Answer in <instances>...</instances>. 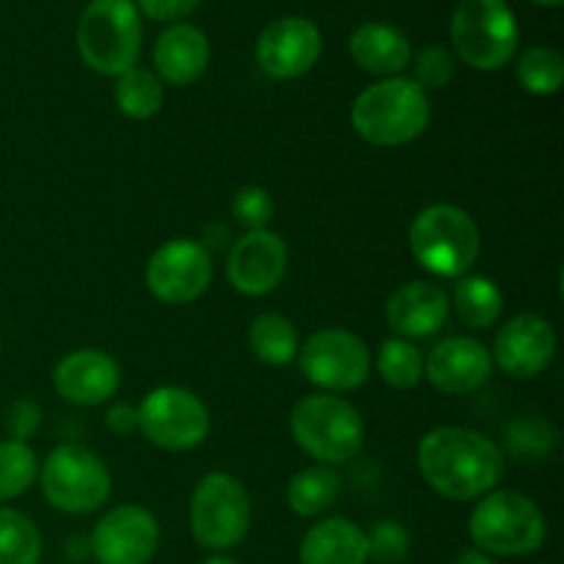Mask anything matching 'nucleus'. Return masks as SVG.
Segmentation results:
<instances>
[{"mask_svg":"<svg viewBox=\"0 0 564 564\" xmlns=\"http://www.w3.org/2000/svg\"><path fill=\"white\" fill-rule=\"evenodd\" d=\"M419 468L433 490L455 501H471L496 488L505 460L494 441L474 430L438 427L419 444Z\"/></svg>","mask_w":564,"mask_h":564,"instance_id":"nucleus-1","label":"nucleus"},{"mask_svg":"<svg viewBox=\"0 0 564 564\" xmlns=\"http://www.w3.org/2000/svg\"><path fill=\"white\" fill-rule=\"evenodd\" d=\"M430 121V99L408 77H389L352 102V127L375 147H402L424 132Z\"/></svg>","mask_w":564,"mask_h":564,"instance_id":"nucleus-2","label":"nucleus"},{"mask_svg":"<svg viewBox=\"0 0 564 564\" xmlns=\"http://www.w3.org/2000/svg\"><path fill=\"white\" fill-rule=\"evenodd\" d=\"M141 14L132 0H91L77 22V50L99 75H124L141 53Z\"/></svg>","mask_w":564,"mask_h":564,"instance_id":"nucleus-3","label":"nucleus"},{"mask_svg":"<svg viewBox=\"0 0 564 564\" xmlns=\"http://www.w3.org/2000/svg\"><path fill=\"white\" fill-rule=\"evenodd\" d=\"M411 253L441 279H460L479 257V229L468 213L452 204L422 209L411 226Z\"/></svg>","mask_w":564,"mask_h":564,"instance_id":"nucleus-4","label":"nucleus"},{"mask_svg":"<svg viewBox=\"0 0 564 564\" xmlns=\"http://www.w3.org/2000/svg\"><path fill=\"white\" fill-rule=\"evenodd\" d=\"M468 532L485 554L527 556L543 545L545 518L527 496L516 490H496L474 507Z\"/></svg>","mask_w":564,"mask_h":564,"instance_id":"nucleus-5","label":"nucleus"},{"mask_svg":"<svg viewBox=\"0 0 564 564\" xmlns=\"http://www.w3.org/2000/svg\"><path fill=\"white\" fill-rule=\"evenodd\" d=\"M292 438L314 460L336 466L361 449L364 419L341 397L312 394L292 411Z\"/></svg>","mask_w":564,"mask_h":564,"instance_id":"nucleus-6","label":"nucleus"},{"mask_svg":"<svg viewBox=\"0 0 564 564\" xmlns=\"http://www.w3.org/2000/svg\"><path fill=\"white\" fill-rule=\"evenodd\" d=\"M457 55L474 69H499L518 50V22L505 0H463L452 17Z\"/></svg>","mask_w":564,"mask_h":564,"instance_id":"nucleus-7","label":"nucleus"},{"mask_svg":"<svg viewBox=\"0 0 564 564\" xmlns=\"http://www.w3.org/2000/svg\"><path fill=\"white\" fill-rule=\"evenodd\" d=\"M251 527V499L229 474H207L193 490L191 529L198 545L229 551L242 543Z\"/></svg>","mask_w":564,"mask_h":564,"instance_id":"nucleus-8","label":"nucleus"},{"mask_svg":"<svg viewBox=\"0 0 564 564\" xmlns=\"http://www.w3.org/2000/svg\"><path fill=\"white\" fill-rule=\"evenodd\" d=\"M42 494L55 510L86 516L110 496V474L97 455L83 446H58L42 466Z\"/></svg>","mask_w":564,"mask_h":564,"instance_id":"nucleus-9","label":"nucleus"},{"mask_svg":"<svg viewBox=\"0 0 564 564\" xmlns=\"http://www.w3.org/2000/svg\"><path fill=\"white\" fill-rule=\"evenodd\" d=\"M138 430L169 452H187L209 433L207 405L176 386H160L138 408Z\"/></svg>","mask_w":564,"mask_h":564,"instance_id":"nucleus-10","label":"nucleus"},{"mask_svg":"<svg viewBox=\"0 0 564 564\" xmlns=\"http://www.w3.org/2000/svg\"><path fill=\"white\" fill-rule=\"evenodd\" d=\"M301 372L317 389L352 391L369 378V350L350 330H317L301 350Z\"/></svg>","mask_w":564,"mask_h":564,"instance_id":"nucleus-11","label":"nucleus"},{"mask_svg":"<svg viewBox=\"0 0 564 564\" xmlns=\"http://www.w3.org/2000/svg\"><path fill=\"white\" fill-rule=\"evenodd\" d=\"M213 281V257L202 242L174 240L154 251L147 264V286L169 306L196 301Z\"/></svg>","mask_w":564,"mask_h":564,"instance_id":"nucleus-12","label":"nucleus"},{"mask_svg":"<svg viewBox=\"0 0 564 564\" xmlns=\"http://www.w3.org/2000/svg\"><path fill=\"white\" fill-rule=\"evenodd\" d=\"M160 543L158 521L138 505H121L94 527L91 554L102 564H147Z\"/></svg>","mask_w":564,"mask_h":564,"instance_id":"nucleus-13","label":"nucleus"},{"mask_svg":"<svg viewBox=\"0 0 564 564\" xmlns=\"http://www.w3.org/2000/svg\"><path fill=\"white\" fill-rule=\"evenodd\" d=\"M323 53V36L317 25L303 17H281L262 31L257 42V58L264 75L275 80L301 77L317 64Z\"/></svg>","mask_w":564,"mask_h":564,"instance_id":"nucleus-14","label":"nucleus"},{"mask_svg":"<svg viewBox=\"0 0 564 564\" xmlns=\"http://www.w3.org/2000/svg\"><path fill=\"white\" fill-rule=\"evenodd\" d=\"M286 246L268 229H253L231 246L226 259V279L242 295H268L284 281Z\"/></svg>","mask_w":564,"mask_h":564,"instance_id":"nucleus-15","label":"nucleus"},{"mask_svg":"<svg viewBox=\"0 0 564 564\" xmlns=\"http://www.w3.org/2000/svg\"><path fill=\"white\" fill-rule=\"evenodd\" d=\"M496 364L510 378H534L551 364L556 350L554 328L538 314L512 317L496 336Z\"/></svg>","mask_w":564,"mask_h":564,"instance_id":"nucleus-16","label":"nucleus"},{"mask_svg":"<svg viewBox=\"0 0 564 564\" xmlns=\"http://www.w3.org/2000/svg\"><path fill=\"white\" fill-rule=\"evenodd\" d=\"M424 372L430 383L444 394H471L490 380L494 358L477 339L452 336L433 347Z\"/></svg>","mask_w":564,"mask_h":564,"instance_id":"nucleus-17","label":"nucleus"},{"mask_svg":"<svg viewBox=\"0 0 564 564\" xmlns=\"http://www.w3.org/2000/svg\"><path fill=\"white\" fill-rule=\"evenodd\" d=\"M119 383V364L99 350L69 352L53 372L55 391L72 405H102Z\"/></svg>","mask_w":564,"mask_h":564,"instance_id":"nucleus-18","label":"nucleus"},{"mask_svg":"<svg viewBox=\"0 0 564 564\" xmlns=\"http://www.w3.org/2000/svg\"><path fill=\"white\" fill-rule=\"evenodd\" d=\"M449 317V297L441 286L427 281L402 284L386 303V319L394 334L408 339H424L444 328Z\"/></svg>","mask_w":564,"mask_h":564,"instance_id":"nucleus-19","label":"nucleus"},{"mask_svg":"<svg viewBox=\"0 0 564 564\" xmlns=\"http://www.w3.org/2000/svg\"><path fill=\"white\" fill-rule=\"evenodd\" d=\"M209 42L196 25H171L154 44V66L171 86H191L207 72Z\"/></svg>","mask_w":564,"mask_h":564,"instance_id":"nucleus-20","label":"nucleus"},{"mask_svg":"<svg viewBox=\"0 0 564 564\" xmlns=\"http://www.w3.org/2000/svg\"><path fill=\"white\" fill-rule=\"evenodd\" d=\"M350 55L369 75L391 77L411 64V42L400 28L367 22L350 36Z\"/></svg>","mask_w":564,"mask_h":564,"instance_id":"nucleus-21","label":"nucleus"},{"mask_svg":"<svg viewBox=\"0 0 564 564\" xmlns=\"http://www.w3.org/2000/svg\"><path fill=\"white\" fill-rule=\"evenodd\" d=\"M367 534L347 518H328L306 532L301 564H367Z\"/></svg>","mask_w":564,"mask_h":564,"instance_id":"nucleus-22","label":"nucleus"},{"mask_svg":"<svg viewBox=\"0 0 564 564\" xmlns=\"http://www.w3.org/2000/svg\"><path fill=\"white\" fill-rule=\"evenodd\" d=\"M339 490L341 479L334 468H303L292 477L290 488H286V501H290L292 512H297L301 518H317L336 505Z\"/></svg>","mask_w":564,"mask_h":564,"instance_id":"nucleus-23","label":"nucleus"},{"mask_svg":"<svg viewBox=\"0 0 564 564\" xmlns=\"http://www.w3.org/2000/svg\"><path fill=\"white\" fill-rule=\"evenodd\" d=\"M505 308L501 290L485 275H466L455 284V312L468 328H490Z\"/></svg>","mask_w":564,"mask_h":564,"instance_id":"nucleus-24","label":"nucleus"},{"mask_svg":"<svg viewBox=\"0 0 564 564\" xmlns=\"http://www.w3.org/2000/svg\"><path fill=\"white\" fill-rule=\"evenodd\" d=\"M248 345L259 361L270 367H286L297 356V330L281 314H262L253 319Z\"/></svg>","mask_w":564,"mask_h":564,"instance_id":"nucleus-25","label":"nucleus"},{"mask_svg":"<svg viewBox=\"0 0 564 564\" xmlns=\"http://www.w3.org/2000/svg\"><path fill=\"white\" fill-rule=\"evenodd\" d=\"M113 97L121 113L130 119H152L163 108V83L152 72L132 66L124 75H119Z\"/></svg>","mask_w":564,"mask_h":564,"instance_id":"nucleus-26","label":"nucleus"},{"mask_svg":"<svg viewBox=\"0 0 564 564\" xmlns=\"http://www.w3.org/2000/svg\"><path fill=\"white\" fill-rule=\"evenodd\" d=\"M42 534L31 518L17 510H0V564H39Z\"/></svg>","mask_w":564,"mask_h":564,"instance_id":"nucleus-27","label":"nucleus"},{"mask_svg":"<svg viewBox=\"0 0 564 564\" xmlns=\"http://www.w3.org/2000/svg\"><path fill=\"white\" fill-rule=\"evenodd\" d=\"M518 80L527 91L540 94H556L564 80V61L556 50L551 47H529L518 61Z\"/></svg>","mask_w":564,"mask_h":564,"instance_id":"nucleus-28","label":"nucleus"},{"mask_svg":"<svg viewBox=\"0 0 564 564\" xmlns=\"http://www.w3.org/2000/svg\"><path fill=\"white\" fill-rule=\"evenodd\" d=\"M36 479V455L22 441H0V501L17 499Z\"/></svg>","mask_w":564,"mask_h":564,"instance_id":"nucleus-29","label":"nucleus"},{"mask_svg":"<svg viewBox=\"0 0 564 564\" xmlns=\"http://www.w3.org/2000/svg\"><path fill=\"white\" fill-rule=\"evenodd\" d=\"M378 369L380 378L394 389H413L422 380L424 364L411 341L389 339L378 352Z\"/></svg>","mask_w":564,"mask_h":564,"instance_id":"nucleus-30","label":"nucleus"},{"mask_svg":"<svg viewBox=\"0 0 564 564\" xmlns=\"http://www.w3.org/2000/svg\"><path fill=\"white\" fill-rule=\"evenodd\" d=\"M408 554V532L397 521L375 523L367 534V556L380 564H397Z\"/></svg>","mask_w":564,"mask_h":564,"instance_id":"nucleus-31","label":"nucleus"},{"mask_svg":"<svg viewBox=\"0 0 564 564\" xmlns=\"http://www.w3.org/2000/svg\"><path fill=\"white\" fill-rule=\"evenodd\" d=\"M452 75H455V61H452L449 50L444 47H427L424 53H419L416 64H413V83L424 94L444 88L452 80Z\"/></svg>","mask_w":564,"mask_h":564,"instance_id":"nucleus-32","label":"nucleus"},{"mask_svg":"<svg viewBox=\"0 0 564 564\" xmlns=\"http://www.w3.org/2000/svg\"><path fill=\"white\" fill-rule=\"evenodd\" d=\"M231 213H235L237 224L246 226L248 231L264 229V224L273 215V198L268 196V191L257 185L242 187L235 196V202H231Z\"/></svg>","mask_w":564,"mask_h":564,"instance_id":"nucleus-33","label":"nucleus"},{"mask_svg":"<svg viewBox=\"0 0 564 564\" xmlns=\"http://www.w3.org/2000/svg\"><path fill=\"white\" fill-rule=\"evenodd\" d=\"M39 422H42V413L33 402L20 400L9 408V416H6V430H9V441H22L25 444L33 433H36Z\"/></svg>","mask_w":564,"mask_h":564,"instance_id":"nucleus-34","label":"nucleus"},{"mask_svg":"<svg viewBox=\"0 0 564 564\" xmlns=\"http://www.w3.org/2000/svg\"><path fill=\"white\" fill-rule=\"evenodd\" d=\"M198 6V0H138L135 9H141L149 20L171 22L182 20Z\"/></svg>","mask_w":564,"mask_h":564,"instance_id":"nucleus-35","label":"nucleus"},{"mask_svg":"<svg viewBox=\"0 0 564 564\" xmlns=\"http://www.w3.org/2000/svg\"><path fill=\"white\" fill-rule=\"evenodd\" d=\"M105 422H108L110 433H116V435L135 433V430H138V408L124 405V402H121V405H113L108 411V416H105Z\"/></svg>","mask_w":564,"mask_h":564,"instance_id":"nucleus-36","label":"nucleus"},{"mask_svg":"<svg viewBox=\"0 0 564 564\" xmlns=\"http://www.w3.org/2000/svg\"><path fill=\"white\" fill-rule=\"evenodd\" d=\"M455 564H496V562L490 560V554H485V551L466 549L460 556H457Z\"/></svg>","mask_w":564,"mask_h":564,"instance_id":"nucleus-37","label":"nucleus"},{"mask_svg":"<svg viewBox=\"0 0 564 564\" xmlns=\"http://www.w3.org/2000/svg\"><path fill=\"white\" fill-rule=\"evenodd\" d=\"M202 564H237V562L229 560V556H209V560H204Z\"/></svg>","mask_w":564,"mask_h":564,"instance_id":"nucleus-38","label":"nucleus"},{"mask_svg":"<svg viewBox=\"0 0 564 564\" xmlns=\"http://www.w3.org/2000/svg\"><path fill=\"white\" fill-rule=\"evenodd\" d=\"M534 3H540V6H560L562 0H534Z\"/></svg>","mask_w":564,"mask_h":564,"instance_id":"nucleus-39","label":"nucleus"}]
</instances>
